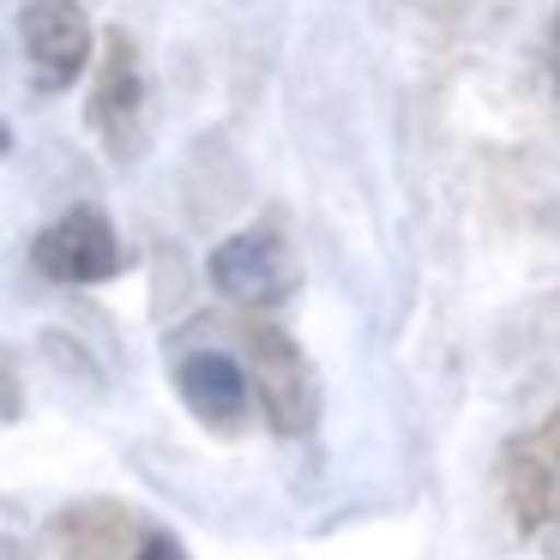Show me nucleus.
I'll use <instances>...</instances> for the list:
<instances>
[{
	"mask_svg": "<svg viewBox=\"0 0 560 560\" xmlns=\"http://www.w3.org/2000/svg\"><path fill=\"white\" fill-rule=\"evenodd\" d=\"M85 121L91 133L103 139L109 158H133L139 139H145V61H139L133 37L127 31H109L97 55V85H91L85 103Z\"/></svg>",
	"mask_w": 560,
	"mask_h": 560,
	"instance_id": "39448f33",
	"label": "nucleus"
},
{
	"mask_svg": "<svg viewBox=\"0 0 560 560\" xmlns=\"http://www.w3.org/2000/svg\"><path fill=\"white\" fill-rule=\"evenodd\" d=\"M548 73H555V85H560V19H555V31H548Z\"/></svg>",
	"mask_w": 560,
	"mask_h": 560,
	"instance_id": "9d476101",
	"label": "nucleus"
},
{
	"mask_svg": "<svg viewBox=\"0 0 560 560\" xmlns=\"http://www.w3.org/2000/svg\"><path fill=\"white\" fill-rule=\"evenodd\" d=\"M91 19L79 0H25L19 7V49H25L31 85L37 91H67L91 67Z\"/></svg>",
	"mask_w": 560,
	"mask_h": 560,
	"instance_id": "423d86ee",
	"label": "nucleus"
},
{
	"mask_svg": "<svg viewBox=\"0 0 560 560\" xmlns=\"http://www.w3.org/2000/svg\"><path fill=\"white\" fill-rule=\"evenodd\" d=\"M31 266L49 283H67V290H91V283L121 278L127 247L115 235V223L103 218L97 206H73L49 223V230L31 242Z\"/></svg>",
	"mask_w": 560,
	"mask_h": 560,
	"instance_id": "7ed1b4c3",
	"label": "nucleus"
},
{
	"mask_svg": "<svg viewBox=\"0 0 560 560\" xmlns=\"http://www.w3.org/2000/svg\"><path fill=\"white\" fill-rule=\"evenodd\" d=\"M206 278L223 302L242 307H278L295 290V254L278 223H254L242 235H223L206 259Z\"/></svg>",
	"mask_w": 560,
	"mask_h": 560,
	"instance_id": "20e7f679",
	"label": "nucleus"
},
{
	"mask_svg": "<svg viewBox=\"0 0 560 560\" xmlns=\"http://www.w3.org/2000/svg\"><path fill=\"white\" fill-rule=\"evenodd\" d=\"M500 494L524 542L560 548V404L500 446Z\"/></svg>",
	"mask_w": 560,
	"mask_h": 560,
	"instance_id": "f257e3e1",
	"label": "nucleus"
},
{
	"mask_svg": "<svg viewBox=\"0 0 560 560\" xmlns=\"http://www.w3.org/2000/svg\"><path fill=\"white\" fill-rule=\"evenodd\" d=\"M242 350H247V374H254L259 410L266 428L278 440H302L319 422V374L302 355V343L290 331L266 326V319H247L242 326Z\"/></svg>",
	"mask_w": 560,
	"mask_h": 560,
	"instance_id": "f03ea898",
	"label": "nucleus"
},
{
	"mask_svg": "<svg viewBox=\"0 0 560 560\" xmlns=\"http://www.w3.org/2000/svg\"><path fill=\"white\" fill-rule=\"evenodd\" d=\"M49 542L61 560H139L151 542V524L133 506H121V500L91 494V500H73V506L55 512Z\"/></svg>",
	"mask_w": 560,
	"mask_h": 560,
	"instance_id": "6e6552de",
	"label": "nucleus"
},
{
	"mask_svg": "<svg viewBox=\"0 0 560 560\" xmlns=\"http://www.w3.org/2000/svg\"><path fill=\"white\" fill-rule=\"evenodd\" d=\"M175 392H182L187 416L211 434H242L247 428V410L259 404L254 392V374H247L235 355L223 350H182L175 355Z\"/></svg>",
	"mask_w": 560,
	"mask_h": 560,
	"instance_id": "0eeeda50",
	"label": "nucleus"
},
{
	"mask_svg": "<svg viewBox=\"0 0 560 560\" xmlns=\"http://www.w3.org/2000/svg\"><path fill=\"white\" fill-rule=\"evenodd\" d=\"M139 560H187V555H182V542H175L170 530H151V542H145V555H139Z\"/></svg>",
	"mask_w": 560,
	"mask_h": 560,
	"instance_id": "1a4fd4ad",
	"label": "nucleus"
}]
</instances>
